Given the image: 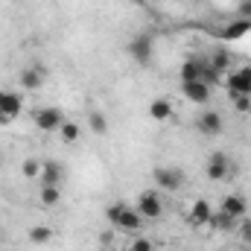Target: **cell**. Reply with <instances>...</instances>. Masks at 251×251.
I'll return each instance as SVG.
<instances>
[{"instance_id":"obj_12","label":"cell","mask_w":251,"mask_h":251,"mask_svg":"<svg viewBox=\"0 0 251 251\" xmlns=\"http://www.w3.org/2000/svg\"><path fill=\"white\" fill-rule=\"evenodd\" d=\"M219 210H225L228 216H234V219L240 222L243 216H249V196H246V193H231V196L222 199Z\"/></svg>"},{"instance_id":"obj_17","label":"cell","mask_w":251,"mask_h":251,"mask_svg":"<svg viewBox=\"0 0 251 251\" xmlns=\"http://www.w3.org/2000/svg\"><path fill=\"white\" fill-rule=\"evenodd\" d=\"M207 228H210V231H219V234H231V231H237V219L228 216L225 210H216V207H213V216H210Z\"/></svg>"},{"instance_id":"obj_9","label":"cell","mask_w":251,"mask_h":251,"mask_svg":"<svg viewBox=\"0 0 251 251\" xmlns=\"http://www.w3.org/2000/svg\"><path fill=\"white\" fill-rule=\"evenodd\" d=\"M21 111H24V97H21V94H15V91H6L3 105H0V126L15 123V120L21 117Z\"/></svg>"},{"instance_id":"obj_29","label":"cell","mask_w":251,"mask_h":251,"mask_svg":"<svg viewBox=\"0 0 251 251\" xmlns=\"http://www.w3.org/2000/svg\"><path fill=\"white\" fill-rule=\"evenodd\" d=\"M249 97H251V94H249Z\"/></svg>"},{"instance_id":"obj_11","label":"cell","mask_w":251,"mask_h":251,"mask_svg":"<svg viewBox=\"0 0 251 251\" xmlns=\"http://www.w3.org/2000/svg\"><path fill=\"white\" fill-rule=\"evenodd\" d=\"M146 114H149V120H155V123H167V120L176 117V105H173L170 97H155V100L149 102Z\"/></svg>"},{"instance_id":"obj_2","label":"cell","mask_w":251,"mask_h":251,"mask_svg":"<svg viewBox=\"0 0 251 251\" xmlns=\"http://www.w3.org/2000/svg\"><path fill=\"white\" fill-rule=\"evenodd\" d=\"M152 181H155V190H161V193H181L187 187V173L181 167L161 164L152 170Z\"/></svg>"},{"instance_id":"obj_23","label":"cell","mask_w":251,"mask_h":251,"mask_svg":"<svg viewBox=\"0 0 251 251\" xmlns=\"http://www.w3.org/2000/svg\"><path fill=\"white\" fill-rule=\"evenodd\" d=\"M41 164H44V161H38V158H24V161H21V176H24L26 181L38 178V176H41Z\"/></svg>"},{"instance_id":"obj_10","label":"cell","mask_w":251,"mask_h":251,"mask_svg":"<svg viewBox=\"0 0 251 251\" xmlns=\"http://www.w3.org/2000/svg\"><path fill=\"white\" fill-rule=\"evenodd\" d=\"M225 85L231 94H251V64H243L225 76Z\"/></svg>"},{"instance_id":"obj_13","label":"cell","mask_w":251,"mask_h":251,"mask_svg":"<svg viewBox=\"0 0 251 251\" xmlns=\"http://www.w3.org/2000/svg\"><path fill=\"white\" fill-rule=\"evenodd\" d=\"M210 94H213V88L204 85V82H181V97H184L187 102L207 105V102H210Z\"/></svg>"},{"instance_id":"obj_26","label":"cell","mask_w":251,"mask_h":251,"mask_svg":"<svg viewBox=\"0 0 251 251\" xmlns=\"http://www.w3.org/2000/svg\"><path fill=\"white\" fill-rule=\"evenodd\" d=\"M128 251H155V243H149L146 237H137L128 243Z\"/></svg>"},{"instance_id":"obj_16","label":"cell","mask_w":251,"mask_h":251,"mask_svg":"<svg viewBox=\"0 0 251 251\" xmlns=\"http://www.w3.org/2000/svg\"><path fill=\"white\" fill-rule=\"evenodd\" d=\"M38 181L41 184H59L62 187V181H64V164L62 161H44L41 164V176H38Z\"/></svg>"},{"instance_id":"obj_21","label":"cell","mask_w":251,"mask_h":251,"mask_svg":"<svg viewBox=\"0 0 251 251\" xmlns=\"http://www.w3.org/2000/svg\"><path fill=\"white\" fill-rule=\"evenodd\" d=\"M201 62L204 59L190 56L187 62L181 64V82H201Z\"/></svg>"},{"instance_id":"obj_7","label":"cell","mask_w":251,"mask_h":251,"mask_svg":"<svg viewBox=\"0 0 251 251\" xmlns=\"http://www.w3.org/2000/svg\"><path fill=\"white\" fill-rule=\"evenodd\" d=\"M18 85H21L24 91H41V88L47 85V67L41 62H32V64H26V67H21Z\"/></svg>"},{"instance_id":"obj_28","label":"cell","mask_w":251,"mask_h":251,"mask_svg":"<svg viewBox=\"0 0 251 251\" xmlns=\"http://www.w3.org/2000/svg\"><path fill=\"white\" fill-rule=\"evenodd\" d=\"M3 97H6V91H3V88H0V105H3Z\"/></svg>"},{"instance_id":"obj_24","label":"cell","mask_w":251,"mask_h":251,"mask_svg":"<svg viewBox=\"0 0 251 251\" xmlns=\"http://www.w3.org/2000/svg\"><path fill=\"white\" fill-rule=\"evenodd\" d=\"M237 234H240V243L251 246V219L249 216H243V219L237 222Z\"/></svg>"},{"instance_id":"obj_18","label":"cell","mask_w":251,"mask_h":251,"mask_svg":"<svg viewBox=\"0 0 251 251\" xmlns=\"http://www.w3.org/2000/svg\"><path fill=\"white\" fill-rule=\"evenodd\" d=\"M26 240H29L32 246H50V243L56 240V228H50V225H32V228L26 231Z\"/></svg>"},{"instance_id":"obj_1","label":"cell","mask_w":251,"mask_h":251,"mask_svg":"<svg viewBox=\"0 0 251 251\" xmlns=\"http://www.w3.org/2000/svg\"><path fill=\"white\" fill-rule=\"evenodd\" d=\"M105 219H108V225L114 231H123V234H137L146 225V219L137 213V207L126 204V201H111L105 207Z\"/></svg>"},{"instance_id":"obj_25","label":"cell","mask_w":251,"mask_h":251,"mask_svg":"<svg viewBox=\"0 0 251 251\" xmlns=\"http://www.w3.org/2000/svg\"><path fill=\"white\" fill-rule=\"evenodd\" d=\"M231 100H234V108H237V111H243V114L251 111V97L249 94H231Z\"/></svg>"},{"instance_id":"obj_8","label":"cell","mask_w":251,"mask_h":251,"mask_svg":"<svg viewBox=\"0 0 251 251\" xmlns=\"http://www.w3.org/2000/svg\"><path fill=\"white\" fill-rule=\"evenodd\" d=\"M196 131L201 137H219L225 131V117L216 111V108H204L199 117H196Z\"/></svg>"},{"instance_id":"obj_19","label":"cell","mask_w":251,"mask_h":251,"mask_svg":"<svg viewBox=\"0 0 251 251\" xmlns=\"http://www.w3.org/2000/svg\"><path fill=\"white\" fill-rule=\"evenodd\" d=\"M62 201V187L59 184H41L38 187V204L41 207H56Z\"/></svg>"},{"instance_id":"obj_6","label":"cell","mask_w":251,"mask_h":251,"mask_svg":"<svg viewBox=\"0 0 251 251\" xmlns=\"http://www.w3.org/2000/svg\"><path fill=\"white\" fill-rule=\"evenodd\" d=\"M64 120H67L64 111L56 108V105H41V108L32 111V126H35L38 131H44V134H56V131L62 128Z\"/></svg>"},{"instance_id":"obj_3","label":"cell","mask_w":251,"mask_h":251,"mask_svg":"<svg viewBox=\"0 0 251 251\" xmlns=\"http://www.w3.org/2000/svg\"><path fill=\"white\" fill-rule=\"evenodd\" d=\"M126 53L137 67H149L155 62V38L149 32H134L126 44Z\"/></svg>"},{"instance_id":"obj_27","label":"cell","mask_w":251,"mask_h":251,"mask_svg":"<svg viewBox=\"0 0 251 251\" xmlns=\"http://www.w3.org/2000/svg\"><path fill=\"white\" fill-rule=\"evenodd\" d=\"M249 26H251L249 21H243V24H234V26L228 29V35H231V38H237V35H246V29H249Z\"/></svg>"},{"instance_id":"obj_20","label":"cell","mask_w":251,"mask_h":251,"mask_svg":"<svg viewBox=\"0 0 251 251\" xmlns=\"http://www.w3.org/2000/svg\"><path fill=\"white\" fill-rule=\"evenodd\" d=\"M56 134L62 137V143H67V146H70V143H79V140H82V126L76 123V120H64L62 128H59Z\"/></svg>"},{"instance_id":"obj_5","label":"cell","mask_w":251,"mask_h":251,"mask_svg":"<svg viewBox=\"0 0 251 251\" xmlns=\"http://www.w3.org/2000/svg\"><path fill=\"white\" fill-rule=\"evenodd\" d=\"M134 207H137V213L146 222H158L164 216V196H161V190H140Z\"/></svg>"},{"instance_id":"obj_4","label":"cell","mask_w":251,"mask_h":251,"mask_svg":"<svg viewBox=\"0 0 251 251\" xmlns=\"http://www.w3.org/2000/svg\"><path fill=\"white\" fill-rule=\"evenodd\" d=\"M234 161H231V155L228 152H222V149H216V152H210L207 155V164H204V178L207 181H225V178H231L234 176Z\"/></svg>"},{"instance_id":"obj_14","label":"cell","mask_w":251,"mask_h":251,"mask_svg":"<svg viewBox=\"0 0 251 251\" xmlns=\"http://www.w3.org/2000/svg\"><path fill=\"white\" fill-rule=\"evenodd\" d=\"M210 216H213V204L207 199H196L193 207H190V213H187V222L193 228H207Z\"/></svg>"},{"instance_id":"obj_15","label":"cell","mask_w":251,"mask_h":251,"mask_svg":"<svg viewBox=\"0 0 251 251\" xmlns=\"http://www.w3.org/2000/svg\"><path fill=\"white\" fill-rule=\"evenodd\" d=\"M85 126H88L91 134L105 137V134H108V114H105L102 108H88V114H85Z\"/></svg>"},{"instance_id":"obj_22","label":"cell","mask_w":251,"mask_h":251,"mask_svg":"<svg viewBox=\"0 0 251 251\" xmlns=\"http://www.w3.org/2000/svg\"><path fill=\"white\" fill-rule=\"evenodd\" d=\"M207 62H210L213 70H219L222 76H228V73H231V53H228V50H213Z\"/></svg>"}]
</instances>
